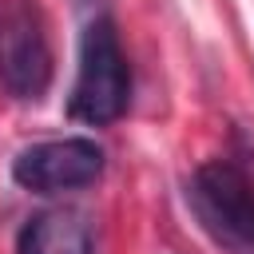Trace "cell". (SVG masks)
<instances>
[{
	"label": "cell",
	"instance_id": "obj_3",
	"mask_svg": "<svg viewBox=\"0 0 254 254\" xmlns=\"http://www.w3.org/2000/svg\"><path fill=\"white\" fill-rule=\"evenodd\" d=\"M190 202L206 230L226 242L254 246V175L234 159H210L190 179Z\"/></svg>",
	"mask_w": 254,
	"mask_h": 254
},
{
	"label": "cell",
	"instance_id": "obj_1",
	"mask_svg": "<svg viewBox=\"0 0 254 254\" xmlns=\"http://www.w3.org/2000/svg\"><path fill=\"white\" fill-rule=\"evenodd\" d=\"M127 99H131V75L119 48V32L107 16H95L79 36V67L67 111L79 123L107 127L127 111Z\"/></svg>",
	"mask_w": 254,
	"mask_h": 254
},
{
	"label": "cell",
	"instance_id": "obj_5",
	"mask_svg": "<svg viewBox=\"0 0 254 254\" xmlns=\"http://www.w3.org/2000/svg\"><path fill=\"white\" fill-rule=\"evenodd\" d=\"M16 254H91V226L71 206L40 210L24 222Z\"/></svg>",
	"mask_w": 254,
	"mask_h": 254
},
{
	"label": "cell",
	"instance_id": "obj_4",
	"mask_svg": "<svg viewBox=\"0 0 254 254\" xmlns=\"http://www.w3.org/2000/svg\"><path fill=\"white\" fill-rule=\"evenodd\" d=\"M103 175V147L95 139H48L32 143L12 159V179L32 194H64L91 187Z\"/></svg>",
	"mask_w": 254,
	"mask_h": 254
},
{
	"label": "cell",
	"instance_id": "obj_2",
	"mask_svg": "<svg viewBox=\"0 0 254 254\" xmlns=\"http://www.w3.org/2000/svg\"><path fill=\"white\" fill-rule=\"evenodd\" d=\"M0 83L16 99H40L52 83V48L36 0H0Z\"/></svg>",
	"mask_w": 254,
	"mask_h": 254
},
{
	"label": "cell",
	"instance_id": "obj_6",
	"mask_svg": "<svg viewBox=\"0 0 254 254\" xmlns=\"http://www.w3.org/2000/svg\"><path fill=\"white\" fill-rule=\"evenodd\" d=\"M75 4H79V8H83V4H91V0H75Z\"/></svg>",
	"mask_w": 254,
	"mask_h": 254
}]
</instances>
